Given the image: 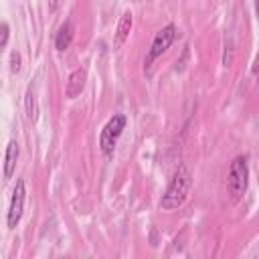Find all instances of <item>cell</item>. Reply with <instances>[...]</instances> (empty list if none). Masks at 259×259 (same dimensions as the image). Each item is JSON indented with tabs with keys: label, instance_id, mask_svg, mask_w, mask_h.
I'll use <instances>...</instances> for the list:
<instances>
[{
	"label": "cell",
	"instance_id": "9",
	"mask_svg": "<svg viewBox=\"0 0 259 259\" xmlns=\"http://www.w3.org/2000/svg\"><path fill=\"white\" fill-rule=\"evenodd\" d=\"M16 160H18V144H16V140H10L6 146V156H4V176L6 178H10L14 174Z\"/></svg>",
	"mask_w": 259,
	"mask_h": 259
},
{
	"label": "cell",
	"instance_id": "11",
	"mask_svg": "<svg viewBox=\"0 0 259 259\" xmlns=\"http://www.w3.org/2000/svg\"><path fill=\"white\" fill-rule=\"evenodd\" d=\"M20 69V55L16 51L10 53V73H16Z\"/></svg>",
	"mask_w": 259,
	"mask_h": 259
},
{
	"label": "cell",
	"instance_id": "12",
	"mask_svg": "<svg viewBox=\"0 0 259 259\" xmlns=\"http://www.w3.org/2000/svg\"><path fill=\"white\" fill-rule=\"evenodd\" d=\"M8 34H10V28H8L6 22H2V24H0V49L6 47V42H8Z\"/></svg>",
	"mask_w": 259,
	"mask_h": 259
},
{
	"label": "cell",
	"instance_id": "10",
	"mask_svg": "<svg viewBox=\"0 0 259 259\" xmlns=\"http://www.w3.org/2000/svg\"><path fill=\"white\" fill-rule=\"evenodd\" d=\"M24 103H26V117L30 121H36L38 119V103H36V93L32 87L26 89V101Z\"/></svg>",
	"mask_w": 259,
	"mask_h": 259
},
{
	"label": "cell",
	"instance_id": "6",
	"mask_svg": "<svg viewBox=\"0 0 259 259\" xmlns=\"http://www.w3.org/2000/svg\"><path fill=\"white\" fill-rule=\"evenodd\" d=\"M85 79H87L85 69H75V71L69 75V79H67L65 95H67L69 99H75V97L83 91V87H85Z\"/></svg>",
	"mask_w": 259,
	"mask_h": 259
},
{
	"label": "cell",
	"instance_id": "2",
	"mask_svg": "<svg viewBox=\"0 0 259 259\" xmlns=\"http://www.w3.org/2000/svg\"><path fill=\"white\" fill-rule=\"evenodd\" d=\"M247 182H249V168H247V158L245 156H237L231 166H229V174H227V186L229 192L233 194V198H241L247 190Z\"/></svg>",
	"mask_w": 259,
	"mask_h": 259
},
{
	"label": "cell",
	"instance_id": "8",
	"mask_svg": "<svg viewBox=\"0 0 259 259\" xmlns=\"http://www.w3.org/2000/svg\"><path fill=\"white\" fill-rule=\"evenodd\" d=\"M73 34H75L73 22H71V20H65V22L61 24V28H59L57 36H55V47H57L59 51L69 49V45H71V40H73Z\"/></svg>",
	"mask_w": 259,
	"mask_h": 259
},
{
	"label": "cell",
	"instance_id": "1",
	"mask_svg": "<svg viewBox=\"0 0 259 259\" xmlns=\"http://www.w3.org/2000/svg\"><path fill=\"white\" fill-rule=\"evenodd\" d=\"M190 184H192L190 172H188V168H186L184 164H180V166L174 170L166 192L162 194L160 208L172 210V208H178L180 204H184V200H186V196H188V190H190Z\"/></svg>",
	"mask_w": 259,
	"mask_h": 259
},
{
	"label": "cell",
	"instance_id": "7",
	"mask_svg": "<svg viewBox=\"0 0 259 259\" xmlns=\"http://www.w3.org/2000/svg\"><path fill=\"white\" fill-rule=\"evenodd\" d=\"M132 24H134V18H132V12L130 10H125L123 14H121V18H119V24H117V30H115V49H119L123 42H125V38H127V34H130V30H132Z\"/></svg>",
	"mask_w": 259,
	"mask_h": 259
},
{
	"label": "cell",
	"instance_id": "5",
	"mask_svg": "<svg viewBox=\"0 0 259 259\" xmlns=\"http://www.w3.org/2000/svg\"><path fill=\"white\" fill-rule=\"evenodd\" d=\"M24 198H26V188H24V180L18 178L16 186L12 190V198H10V206H8V227L16 229V225L22 219V210H24Z\"/></svg>",
	"mask_w": 259,
	"mask_h": 259
},
{
	"label": "cell",
	"instance_id": "3",
	"mask_svg": "<svg viewBox=\"0 0 259 259\" xmlns=\"http://www.w3.org/2000/svg\"><path fill=\"white\" fill-rule=\"evenodd\" d=\"M123 127H125V115H121V113H115V115L103 125L101 136H99V146H101V152H103L105 156H111V154H113V148H115L117 138L121 136Z\"/></svg>",
	"mask_w": 259,
	"mask_h": 259
},
{
	"label": "cell",
	"instance_id": "4",
	"mask_svg": "<svg viewBox=\"0 0 259 259\" xmlns=\"http://www.w3.org/2000/svg\"><path fill=\"white\" fill-rule=\"evenodd\" d=\"M174 36H176V26H174V24H168V26H164L162 30L156 32V36H154V40H152V47H150V51H148L146 63H144L146 69L154 63V59H158L162 53H166V49L172 45Z\"/></svg>",
	"mask_w": 259,
	"mask_h": 259
}]
</instances>
